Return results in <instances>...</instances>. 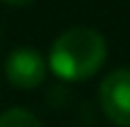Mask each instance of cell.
<instances>
[{
    "label": "cell",
    "instance_id": "6da1fadb",
    "mask_svg": "<svg viewBox=\"0 0 130 127\" xmlns=\"http://www.w3.org/2000/svg\"><path fill=\"white\" fill-rule=\"evenodd\" d=\"M108 60V41L94 27H70L48 48V70L63 82H87Z\"/></svg>",
    "mask_w": 130,
    "mask_h": 127
},
{
    "label": "cell",
    "instance_id": "7a4b0ae2",
    "mask_svg": "<svg viewBox=\"0 0 130 127\" xmlns=\"http://www.w3.org/2000/svg\"><path fill=\"white\" fill-rule=\"evenodd\" d=\"M96 101L104 118L116 127H130V67H116L99 82Z\"/></svg>",
    "mask_w": 130,
    "mask_h": 127
},
{
    "label": "cell",
    "instance_id": "3957f363",
    "mask_svg": "<svg viewBox=\"0 0 130 127\" xmlns=\"http://www.w3.org/2000/svg\"><path fill=\"white\" fill-rule=\"evenodd\" d=\"M3 72L10 86L19 91H34L46 82L48 62H46V55L36 50L34 46H17L7 53Z\"/></svg>",
    "mask_w": 130,
    "mask_h": 127
},
{
    "label": "cell",
    "instance_id": "277c9868",
    "mask_svg": "<svg viewBox=\"0 0 130 127\" xmlns=\"http://www.w3.org/2000/svg\"><path fill=\"white\" fill-rule=\"evenodd\" d=\"M0 127H43V125L36 118V113L14 106V108H7L0 113Z\"/></svg>",
    "mask_w": 130,
    "mask_h": 127
},
{
    "label": "cell",
    "instance_id": "5b68a950",
    "mask_svg": "<svg viewBox=\"0 0 130 127\" xmlns=\"http://www.w3.org/2000/svg\"><path fill=\"white\" fill-rule=\"evenodd\" d=\"M0 3L10 5V7H27V5H31L34 0H0Z\"/></svg>",
    "mask_w": 130,
    "mask_h": 127
}]
</instances>
